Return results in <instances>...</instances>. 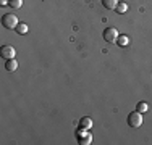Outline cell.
<instances>
[{
	"mask_svg": "<svg viewBox=\"0 0 152 145\" xmlns=\"http://www.w3.org/2000/svg\"><path fill=\"white\" fill-rule=\"evenodd\" d=\"M18 18H16V14H13V13H5L2 16V26L3 28H7V29H16L18 26Z\"/></svg>",
	"mask_w": 152,
	"mask_h": 145,
	"instance_id": "obj_1",
	"label": "cell"
},
{
	"mask_svg": "<svg viewBox=\"0 0 152 145\" xmlns=\"http://www.w3.org/2000/svg\"><path fill=\"white\" fill-rule=\"evenodd\" d=\"M126 123H128L129 128L133 129H137L141 124H142V113H139V111H133V113L128 115V119H126Z\"/></svg>",
	"mask_w": 152,
	"mask_h": 145,
	"instance_id": "obj_2",
	"label": "cell"
},
{
	"mask_svg": "<svg viewBox=\"0 0 152 145\" xmlns=\"http://www.w3.org/2000/svg\"><path fill=\"white\" fill-rule=\"evenodd\" d=\"M118 31L115 28H112V26H108L104 29V32H102V37H104V41L108 42V44H113V42H117V39H118Z\"/></svg>",
	"mask_w": 152,
	"mask_h": 145,
	"instance_id": "obj_3",
	"label": "cell"
},
{
	"mask_svg": "<svg viewBox=\"0 0 152 145\" xmlns=\"http://www.w3.org/2000/svg\"><path fill=\"white\" fill-rule=\"evenodd\" d=\"M76 136H78V144H81V145H89L92 140L89 130H79L78 129V134H76Z\"/></svg>",
	"mask_w": 152,
	"mask_h": 145,
	"instance_id": "obj_4",
	"label": "cell"
},
{
	"mask_svg": "<svg viewBox=\"0 0 152 145\" xmlns=\"http://www.w3.org/2000/svg\"><path fill=\"white\" fill-rule=\"evenodd\" d=\"M15 49L12 45H3L0 49V55H2L3 60H10V58H15Z\"/></svg>",
	"mask_w": 152,
	"mask_h": 145,
	"instance_id": "obj_5",
	"label": "cell"
},
{
	"mask_svg": "<svg viewBox=\"0 0 152 145\" xmlns=\"http://www.w3.org/2000/svg\"><path fill=\"white\" fill-rule=\"evenodd\" d=\"M91 128H92V119L88 118V116H83V118L79 119L78 129H79V130H89Z\"/></svg>",
	"mask_w": 152,
	"mask_h": 145,
	"instance_id": "obj_6",
	"label": "cell"
},
{
	"mask_svg": "<svg viewBox=\"0 0 152 145\" xmlns=\"http://www.w3.org/2000/svg\"><path fill=\"white\" fill-rule=\"evenodd\" d=\"M16 68H18V61L15 60V58H10V60H7V63H5V70H7V71L12 72V71H15Z\"/></svg>",
	"mask_w": 152,
	"mask_h": 145,
	"instance_id": "obj_7",
	"label": "cell"
},
{
	"mask_svg": "<svg viewBox=\"0 0 152 145\" xmlns=\"http://www.w3.org/2000/svg\"><path fill=\"white\" fill-rule=\"evenodd\" d=\"M100 2H102L104 8H107V10H115L118 5V0H100Z\"/></svg>",
	"mask_w": 152,
	"mask_h": 145,
	"instance_id": "obj_8",
	"label": "cell"
},
{
	"mask_svg": "<svg viewBox=\"0 0 152 145\" xmlns=\"http://www.w3.org/2000/svg\"><path fill=\"white\" fill-rule=\"evenodd\" d=\"M129 44V37L126 34H123V36H118V39H117V45H120V47H126Z\"/></svg>",
	"mask_w": 152,
	"mask_h": 145,
	"instance_id": "obj_9",
	"label": "cell"
},
{
	"mask_svg": "<svg viewBox=\"0 0 152 145\" xmlns=\"http://www.w3.org/2000/svg\"><path fill=\"white\" fill-rule=\"evenodd\" d=\"M136 110L139 111V113H146V111L149 110V105H147L146 102H139V103L136 105Z\"/></svg>",
	"mask_w": 152,
	"mask_h": 145,
	"instance_id": "obj_10",
	"label": "cell"
},
{
	"mask_svg": "<svg viewBox=\"0 0 152 145\" xmlns=\"http://www.w3.org/2000/svg\"><path fill=\"white\" fill-rule=\"evenodd\" d=\"M16 32H18L20 36L26 34V32H28V24H26V23H20V24L16 26Z\"/></svg>",
	"mask_w": 152,
	"mask_h": 145,
	"instance_id": "obj_11",
	"label": "cell"
},
{
	"mask_svg": "<svg viewBox=\"0 0 152 145\" xmlns=\"http://www.w3.org/2000/svg\"><path fill=\"white\" fill-rule=\"evenodd\" d=\"M117 13H126V10H128V5H126L125 2H118V5H117Z\"/></svg>",
	"mask_w": 152,
	"mask_h": 145,
	"instance_id": "obj_12",
	"label": "cell"
},
{
	"mask_svg": "<svg viewBox=\"0 0 152 145\" xmlns=\"http://www.w3.org/2000/svg\"><path fill=\"white\" fill-rule=\"evenodd\" d=\"M8 5L12 7V8H15L18 10L21 5H23V0H8Z\"/></svg>",
	"mask_w": 152,
	"mask_h": 145,
	"instance_id": "obj_13",
	"label": "cell"
},
{
	"mask_svg": "<svg viewBox=\"0 0 152 145\" xmlns=\"http://www.w3.org/2000/svg\"><path fill=\"white\" fill-rule=\"evenodd\" d=\"M0 3L2 5H8V0H0Z\"/></svg>",
	"mask_w": 152,
	"mask_h": 145,
	"instance_id": "obj_14",
	"label": "cell"
}]
</instances>
